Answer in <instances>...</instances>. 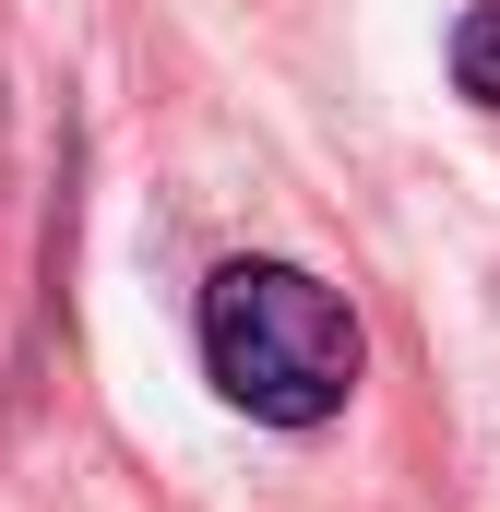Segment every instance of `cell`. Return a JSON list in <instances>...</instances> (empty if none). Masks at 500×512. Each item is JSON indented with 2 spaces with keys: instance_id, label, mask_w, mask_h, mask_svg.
Returning <instances> with one entry per match:
<instances>
[{
  "instance_id": "1",
  "label": "cell",
  "mask_w": 500,
  "mask_h": 512,
  "mask_svg": "<svg viewBox=\"0 0 500 512\" xmlns=\"http://www.w3.org/2000/svg\"><path fill=\"white\" fill-rule=\"evenodd\" d=\"M191 346H203V382L227 393L250 429H334L358 405V382H370L358 310L310 262H274V251H239V262L203 274Z\"/></svg>"
},
{
  "instance_id": "2",
  "label": "cell",
  "mask_w": 500,
  "mask_h": 512,
  "mask_svg": "<svg viewBox=\"0 0 500 512\" xmlns=\"http://www.w3.org/2000/svg\"><path fill=\"white\" fill-rule=\"evenodd\" d=\"M441 60H453V96L500 120V0H465V12H453V36H441Z\"/></svg>"
}]
</instances>
